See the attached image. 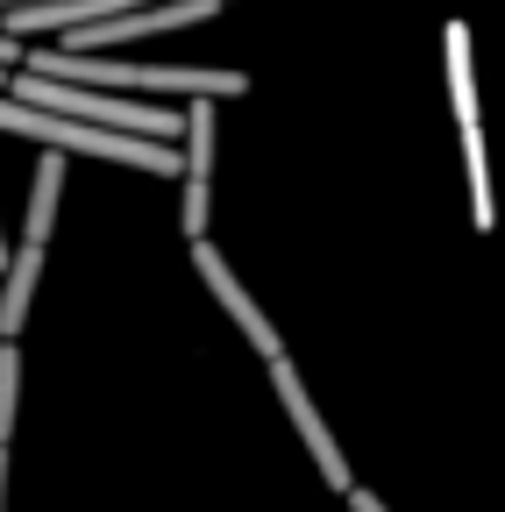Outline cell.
I'll list each match as a JSON object with an SVG mask.
<instances>
[{
	"mask_svg": "<svg viewBox=\"0 0 505 512\" xmlns=\"http://www.w3.org/2000/svg\"><path fill=\"white\" fill-rule=\"evenodd\" d=\"M214 100H193L185 107V200H178V221H185V242H207V214H214Z\"/></svg>",
	"mask_w": 505,
	"mask_h": 512,
	"instance_id": "5b68a950",
	"label": "cell"
},
{
	"mask_svg": "<svg viewBox=\"0 0 505 512\" xmlns=\"http://www.w3.org/2000/svg\"><path fill=\"white\" fill-rule=\"evenodd\" d=\"M8 100L36 107V114H65V121H86L100 136H136V143H185V114L171 107H143V100H121V93H93V86H65V79H36V72H15Z\"/></svg>",
	"mask_w": 505,
	"mask_h": 512,
	"instance_id": "7a4b0ae2",
	"label": "cell"
},
{
	"mask_svg": "<svg viewBox=\"0 0 505 512\" xmlns=\"http://www.w3.org/2000/svg\"><path fill=\"white\" fill-rule=\"evenodd\" d=\"M15 399H22V356L8 342L0 349V448H8V434H15Z\"/></svg>",
	"mask_w": 505,
	"mask_h": 512,
	"instance_id": "9c48e42d",
	"label": "cell"
},
{
	"mask_svg": "<svg viewBox=\"0 0 505 512\" xmlns=\"http://www.w3.org/2000/svg\"><path fill=\"white\" fill-rule=\"evenodd\" d=\"M463 171H470V221L491 228L498 221V200H491V157H484V128L463 136Z\"/></svg>",
	"mask_w": 505,
	"mask_h": 512,
	"instance_id": "ba28073f",
	"label": "cell"
},
{
	"mask_svg": "<svg viewBox=\"0 0 505 512\" xmlns=\"http://www.w3.org/2000/svg\"><path fill=\"white\" fill-rule=\"evenodd\" d=\"M349 505H356V512H385V498H377V491H356Z\"/></svg>",
	"mask_w": 505,
	"mask_h": 512,
	"instance_id": "30bf717a",
	"label": "cell"
},
{
	"mask_svg": "<svg viewBox=\"0 0 505 512\" xmlns=\"http://www.w3.org/2000/svg\"><path fill=\"white\" fill-rule=\"evenodd\" d=\"M271 384H278V399H285V413H292V427H299V441H306V456H313V470L328 477V491H335V498H356L363 484L349 477V456H342V441L328 434V420H321V406H313V392H306V377L292 370V356H278V363H271Z\"/></svg>",
	"mask_w": 505,
	"mask_h": 512,
	"instance_id": "3957f363",
	"label": "cell"
},
{
	"mask_svg": "<svg viewBox=\"0 0 505 512\" xmlns=\"http://www.w3.org/2000/svg\"><path fill=\"white\" fill-rule=\"evenodd\" d=\"M36 278H43V242H15V264L0 278V342H15L29 328V299H36Z\"/></svg>",
	"mask_w": 505,
	"mask_h": 512,
	"instance_id": "8992f818",
	"label": "cell"
},
{
	"mask_svg": "<svg viewBox=\"0 0 505 512\" xmlns=\"http://www.w3.org/2000/svg\"><path fill=\"white\" fill-rule=\"evenodd\" d=\"M193 271H200V285H207V292L221 299V313H228L235 328H242V342L257 349L264 363H278V356H285V335H278L271 320H264V306L249 299V292H242V278L228 271V256L214 249V235H207V242H193Z\"/></svg>",
	"mask_w": 505,
	"mask_h": 512,
	"instance_id": "277c9868",
	"label": "cell"
},
{
	"mask_svg": "<svg viewBox=\"0 0 505 512\" xmlns=\"http://www.w3.org/2000/svg\"><path fill=\"white\" fill-rule=\"evenodd\" d=\"M441 50H449V107L463 121V136H477V64H470V22L441 29Z\"/></svg>",
	"mask_w": 505,
	"mask_h": 512,
	"instance_id": "52a82bcc",
	"label": "cell"
},
{
	"mask_svg": "<svg viewBox=\"0 0 505 512\" xmlns=\"http://www.w3.org/2000/svg\"><path fill=\"white\" fill-rule=\"evenodd\" d=\"M22 72L65 79L93 93H193V100H242V72H214V64H114V57H72V50H29Z\"/></svg>",
	"mask_w": 505,
	"mask_h": 512,
	"instance_id": "6da1fadb",
	"label": "cell"
},
{
	"mask_svg": "<svg viewBox=\"0 0 505 512\" xmlns=\"http://www.w3.org/2000/svg\"><path fill=\"white\" fill-rule=\"evenodd\" d=\"M0 512H8V448H0Z\"/></svg>",
	"mask_w": 505,
	"mask_h": 512,
	"instance_id": "8fae6325",
	"label": "cell"
},
{
	"mask_svg": "<svg viewBox=\"0 0 505 512\" xmlns=\"http://www.w3.org/2000/svg\"><path fill=\"white\" fill-rule=\"evenodd\" d=\"M8 264H15V249H8V235H0V271H8Z\"/></svg>",
	"mask_w": 505,
	"mask_h": 512,
	"instance_id": "7c38bea8",
	"label": "cell"
}]
</instances>
